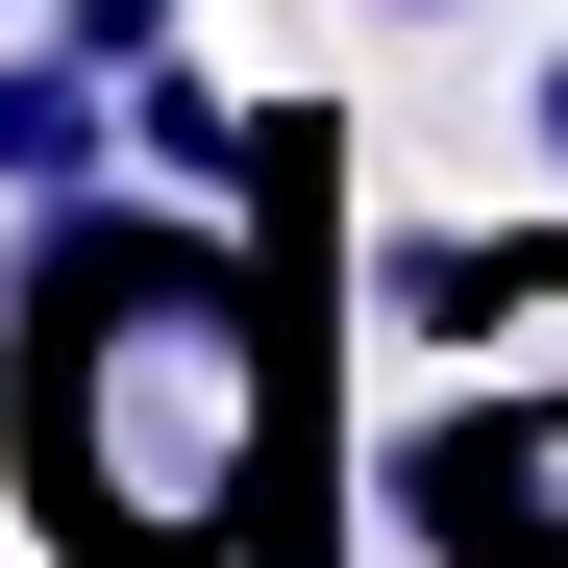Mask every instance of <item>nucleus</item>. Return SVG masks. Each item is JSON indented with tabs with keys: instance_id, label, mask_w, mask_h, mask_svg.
<instances>
[{
	"instance_id": "f03ea898",
	"label": "nucleus",
	"mask_w": 568,
	"mask_h": 568,
	"mask_svg": "<svg viewBox=\"0 0 568 568\" xmlns=\"http://www.w3.org/2000/svg\"><path fill=\"white\" fill-rule=\"evenodd\" d=\"M100 173H124V74L74 26H26L0 50V199H100Z\"/></svg>"
},
{
	"instance_id": "20e7f679",
	"label": "nucleus",
	"mask_w": 568,
	"mask_h": 568,
	"mask_svg": "<svg viewBox=\"0 0 568 568\" xmlns=\"http://www.w3.org/2000/svg\"><path fill=\"white\" fill-rule=\"evenodd\" d=\"M519 149H544V199H568V50H544V74H519Z\"/></svg>"
},
{
	"instance_id": "f257e3e1",
	"label": "nucleus",
	"mask_w": 568,
	"mask_h": 568,
	"mask_svg": "<svg viewBox=\"0 0 568 568\" xmlns=\"http://www.w3.org/2000/svg\"><path fill=\"white\" fill-rule=\"evenodd\" d=\"M0 469L50 568H247L272 495V223L247 199H26L0 247Z\"/></svg>"
},
{
	"instance_id": "39448f33",
	"label": "nucleus",
	"mask_w": 568,
	"mask_h": 568,
	"mask_svg": "<svg viewBox=\"0 0 568 568\" xmlns=\"http://www.w3.org/2000/svg\"><path fill=\"white\" fill-rule=\"evenodd\" d=\"M346 26H469V0H346Z\"/></svg>"
},
{
	"instance_id": "7ed1b4c3",
	"label": "nucleus",
	"mask_w": 568,
	"mask_h": 568,
	"mask_svg": "<svg viewBox=\"0 0 568 568\" xmlns=\"http://www.w3.org/2000/svg\"><path fill=\"white\" fill-rule=\"evenodd\" d=\"M50 26L100 50V74H149V50H173V0H50Z\"/></svg>"
}]
</instances>
